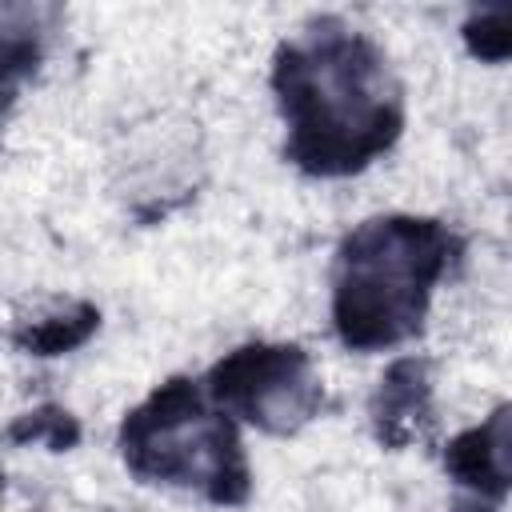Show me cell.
Here are the masks:
<instances>
[{
  "label": "cell",
  "mask_w": 512,
  "mask_h": 512,
  "mask_svg": "<svg viewBox=\"0 0 512 512\" xmlns=\"http://www.w3.org/2000/svg\"><path fill=\"white\" fill-rule=\"evenodd\" d=\"M440 236L428 224L380 220L348 244L340 284V328L356 344L396 340L424 308V284L436 276Z\"/></svg>",
  "instance_id": "7a4b0ae2"
},
{
  "label": "cell",
  "mask_w": 512,
  "mask_h": 512,
  "mask_svg": "<svg viewBox=\"0 0 512 512\" xmlns=\"http://www.w3.org/2000/svg\"><path fill=\"white\" fill-rule=\"evenodd\" d=\"M288 100L300 128V152L328 168L356 164L392 132L380 68L356 40H324L304 60L288 64Z\"/></svg>",
  "instance_id": "6da1fadb"
},
{
  "label": "cell",
  "mask_w": 512,
  "mask_h": 512,
  "mask_svg": "<svg viewBox=\"0 0 512 512\" xmlns=\"http://www.w3.org/2000/svg\"><path fill=\"white\" fill-rule=\"evenodd\" d=\"M216 392L248 408L264 428H292L312 412V376L292 348H248L216 376Z\"/></svg>",
  "instance_id": "3957f363"
}]
</instances>
